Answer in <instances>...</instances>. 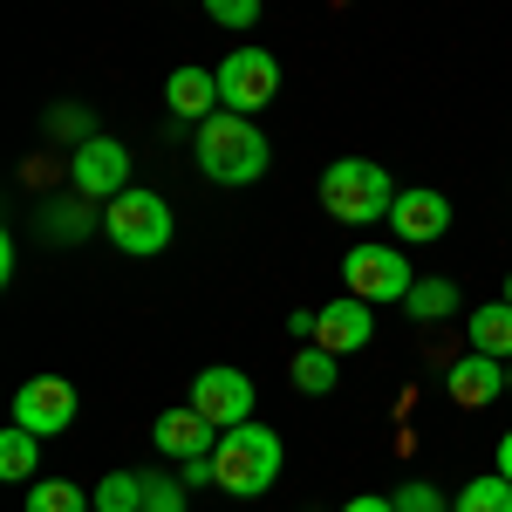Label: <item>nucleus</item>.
I'll return each instance as SVG.
<instances>
[{
  "instance_id": "f257e3e1",
  "label": "nucleus",
  "mask_w": 512,
  "mask_h": 512,
  "mask_svg": "<svg viewBox=\"0 0 512 512\" xmlns=\"http://www.w3.org/2000/svg\"><path fill=\"white\" fill-rule=\"evenodd\" d=\"M192 158L198 171L212 178V185H253L260 171H267V137H260V123L253 117H239V110H212V117L198 123V137H192Z\"/></svg>"
},
{
  "instance_id": "f03ea898",
  "label": "nucleus",
  "mask_w": 512,
  "mask_h": 512,
  "mask_svg": "<svg viewBox=\"0 0 512 512\" xmlns=\"http://www.w3.org/2000/svg\"><path fill=\"white\" fill-rule=\"evenodd\" d=\"M280 465H287V444L267 424H233V431H219V444H212V485L233 492V499L274 492Z\"/></svg>"
},
{
  "instance_id": "7ed1b4c3",
  "label": "nucleus",
  "mask_w": 512,
  "mask_h": 512,
  "mask_svg": "<svg viewBox=\"0 0 512 512\" xmlns=\"http://www.w3.org/2000/svg\"><path fill=\"white\" fill-rule=\"evenodd\" d=\"M321 205L342 219V226H376V219H390L396 205V185L383 164L369 158H335L321 171Z\"/></svg>"
},
{
  "instance_id": "20e7f679",
  "label": "nucleus",
  "mask_w": 512,
  "mask_h": 512,
  "mask_svg": "<svg viewBox=\"0 0 512 512\" xmlns=\"http://www.w3.org/2000/svg\"><path fill=\"white\" fill-rule=\"evenodd\" d=\"M103 233H110V246L117 253H130V260H158L164 246H171V205H164L158 192H117L110 205H103Z\"/></svg>"
},
{
  "instance_id": "39448f33",
  "label": "nucleus",
  "mask_w": 512,
  "mask_h": 512,
  "mask_svg": "<svg viewBox=\"0 0 512 512\" xmlns=\"http://www.w3.org/2000/svg\"><path fill=\"white\" fill-rule=\"evenodd\" d=\"M342 280H349L355 301H369V308H383V301H403L417 274H410V260H403V246H376V239H362L342 253Z\"/></svg>"
},
{
  "instance_id": "423d86ee",
  "label": "nucleus",
  "mask_w": 512,
  "mask_h": 512,
  "mask_svg": "<svg viewBox=\"0 0 512 512\" xmlns=\"http://www.w3.org/2000/svg\"><path fill=\"white\" fill-rule=\"evenodd\" d=\"M212 76H219V103L239 110V117H260V110L280 96V62L267 55V48H233Z\"/></svg>"
},
{
  "instance_id": "0eeeda50",
  "label": "nucleus",
  "mask_w": 512,
  "mask_h": 512,
  "mask_svg": "<svg viewBox=\"0 0 512 512\" xmlns=\"http://www.w3.org/2000/svg\"><path fill=\"white\" fill-rule=\"evenodd\" d=\"M69 185H76V198H89V205H110L117 192H130V151H123L117 137L76 144V151H69Z\"/></svg>"
},
{
  "instance_id": "6e6552de",
  "label": "nucleus",
  "mask_w": 512,
  "mask_h": 512,
  "mask_svg": "<svg viewBox=\"0 0 512 512\" xmlns=\"http://www.w3.org/2000/svg\"><path fill=\"white\" fill-rule=\"evenodd\" d=\"M192 410L205 417V424H212V431L253 424V376H246V369H198Z\"/></svg>"
},
{
  "instance_id": "1a4fd4ad",
  "label": "nucleus",
  "mask_w": 512,
  "mask_h": 512,
  "mask_svg": "<svg viewBox=\"0 0 512 512\" xmlns=\"http://www.w3.org/2000/svg\"><path fill=\"white\" fill-rule=\"evenodd\" d=\"M14 424H28L35 437H62L76 424V390L62 376H28L14 390Z\"/></svg>"
},
{
  "instance_id": "9d476101",
  "label": "nucleus",
  "mask_w": 512,
  "mask_h": 512,
  "mask_svg": "<svg viewBox=\"0 0 512 512\" xmlns=\"http://www.w3.org/2000/svg\"><path fill=\"white\" fill-rule=\"evenodd\" d=\"M390 226H396V239H403V246H431V239L451 233V198L431 192V185H417V192H396Z\"/></svg>"
},
{
  "instance_id": "9b49d317",
  "label": "nucleus",
  "mask_w": 512,
  "mask_h": 512,
  "mask_svg": "<svg viewBox=\"0 0 512 512\" xmlns=\"http://www.w3.org/2000/svg\"><path fill=\"white\" fill-rule=\"evenodd\" d=\"M444 390H451L458 410H485V403H499V396H506V362H499V355H485V349L458 355V362L444 369Z\"/></svg>"
},
{
  "instance_id": "f8f14e48",
  "label": "nucleus",
  "mask_w": 512,
  "mask_h": 512,
  "mask_svg": "<svg viewBox=\"0 0 512 512\" xmlns=\"http://www.w3.org/2000/svg\"><path fill=\"white\" fill-rule=\"evenodd\" d=\"M369 335H376V308L369 301H355V294H342V301H328L315 321V342L328 355H355V349H369Z\"/></svg>"
},
{
  "instance_id": "ddd939ff",
  "label": "nucleus",
  "mask_w": 512,
  "mask_h": 512,
  "mask_svg": "<svg viewBox=\"0 0 512 512\" xmlns=\"http://www.w3.org/2000/svg\"><path fill=\"white\" fill-rule=\"evenodd\" d=\"M151 444H158L164 458H178V465H185V458H212L219 431H212V424L198 417L192 403H178V410H164L158 424H151Z\"/></svg>"
},
{
  "instance_id": "4468645a",
  "label": "nucleus",
  "mask_w": 512,
  "mask_h": 512,
  "mask_svg": "<svg viewBox=\"0 0 512 512\" xmlns=\"http://www.w3.org/2000/svg\"><path fill=\"white\" fill-rule=\"evenodd\" d=\"M164 103H171V117H178V123H205L212 110H226V103H219V76H212V69H171Z\"/></svg>"
},
{
  "instance_id": "2eb2a0df",
  "label": "nucleus",
  "mask_w": 512,
  "mask_h": 512,
  "mask_svg": "<svg viewBox=\"0 0 512 512\" xmlns=\"http://www.w3.org/2000/svg\"><path fill=\"white\" fill-rule=\"evenodd\" d=\"M403 308H410V321H417V328H437V321H451L458 308H465V294H458L451 280L431 274V280H417V287L403 294Z\"/></svg>"
},
{
  "instance_id": "dca6fc26",
  "label": "nucleus",
  "mask_w": 512,
  "mask_h": 512,
  "mask_svg": "<svg viewBox=\"0 0 512 512\" xmlns=\"http://www.w3.org/2000/svg\"><path fill=\"white\" fill-rule=\"evenodd\" d=\"M465 328H472V349L512 362V301H485L478 315H465Z\"/></svg>"
},
{
  "instance_id": "f3484780",
  "label": "nucleus",
  "mask_w": 512,
  "mask_h": 512,
  "mask_svg": "<svg viewBox=\"0 0 512 512\" xmlns=\"http://www.w3.org/2000/svg\"><path fill=\"white\" fill-rule=\"evenodd\" d=\"M335 362H342V355H328L321 342H308V349L294 355V390H301V396H328L335 383H342V369H335Z\"/></svg>"
},
{
  "instance_id": "a211bd4d",
  "label": "nucleus",
  "mask_w": 512,
  "mask_h": 512,
  "mask_svg": "<svg viewBox=\"0 0 512 512\" xmlns=\"http://www.w3.org/2000/svg\"><path fill=\"white\" fill-rule=\"evenodd\" d=\"M41 465V437L28 424H7L0 431V478H35Z\"/></svg>"
},
{
  "instance_id": "6ab92c4d",
  "label": "nucleus",
  "mask_w": 512,
  "mask_h": 512,
  "mask_svg": "<svg viewBox=\"0 0 512 512\" xmlns=\"http://www.w3.org/2000/svg\"><path fill=\"white\" fill-rule=\"evenodd\" d=\"M96 499L82 492V485H69V478H35L28 485V512H89Z\"/></svg>"
},
{
  "instance_id": "aec40b11",
  "label": "nucleus",
  "mask_w": 512,
  "mask_h": 512,
  "mask_svg": "<svg viewBox=\"0 0 512 512\" xmlns=\"http://www.w3.org/2000/svg\"><path fill=\"white\" fill-rule=\"evenodd\" d=\"M451 512H512V478H506V472L472 478V485L451 499Z\"/></svg>"
},
{
  "instance_id": "412c9836",
  "label": "nucleus",
  "mask_w": 512,
  "mask_h": 512,
  "mask_svg": "<svg viewBox=\"0 0 512 512\" xmlns=\"http://www.w3.org/2000/svg\"><path fill=\"white\" fill-rule=\"evenodd\" d=\"M144 472H110L96 485V512H144Z\"/></svg>"
},
{
  "instance_id": "4be33fe9",
  "label": "nucleus",
  "mask_w": 512,
  "mask_h": 512,
  "mask_svg": "<svg viewBox=\"0 0 512 512\" xmlns=\"http://www.w3.org/2000/svg\"><path fill=\"white\" fill-rule=\"evenodd\" d=\"M205 14L219 21V28H260V0H205Z\"/></svg>"
},
{
  "instance_id": "5701e85b",
  "label": "nucleus",
  "mask_w": 512,
  "mask_h": 512,
  "mask_svg": "<svg viewBox=\"0 0 512 512\" xmlns=\"http://www.w3.org/2000/svg\"><path fill=\"white\" fill-rule=\"evenodd\" d=\"M396 512H451V506H444V492H437L431 478H410V485L396 492Z\"/></svg>"
},
{
  "instance_id": "b1692460",
  "label": "nucleus",
  "mask_w": 512,
  "mask_h": 512,
  "mask_svg": "<svg viewBox=\"0 0 512 512\" xmlns=\"http://www.w3.org/2000/svg\"><path fill=\"white\" fill-rule=\"evenodd\" d=\"M144 512H185V478H151L144 485Z\"/></svg>"
},
{
  "instance_id": "393cba45",
  "label": "nucleus",
  "mask_w": 512,
  "mask_h": 512,
  "mask_svg": "<svg viewBox=\"0 0 512 512\" xmlns=\"http://www.w3.org/2000/svg\"><path fill=\"white\" fill-rule=\"evenodd\" d=\"M55 130H62V137H76V144H89V137H96V130L82 123V110H55Z\"/></svg>"
},
{
  "instance_id": "a878e982",
  "label": "nucleus",
  "mask_w": 512,
  "mask_h": 512,
  "mask_svg": "<svg viewBox=\"0 0 512 512\" xmlns=\"http://www.w3.org/2000/svg\"><path fill=\"white\" fill-rule=\"evenodd\" d=\"M315 321H321V308H301V315H287V335L294 342H315Z\"/></svg>"
},
{
  "instance_id": "bb28decb",
  "label": "nucleus",
  "mask_w": 512,
  "mask_h": 512,
  "mask_svg": "<svg viewBox=\"0 0 512 512\" xmlns=\"http://www.w3.org/2000/svg\"><path fill=\"white\" fill-rule=\"evenodd\" d=\"M342 512H396V499H383V492H362V499H349Z\"/></svg>"
},
{
  "instance_id": "cd10ccee",
  "label": "nucleus",
  "mask_w": 512,
  "mask_h": 512,
  "mask_svg": "<svg viewBox=\"0 0 512 512\" xmlns=\"http://www.w3.org/2000/svg\"><path fill=\"white\" fill-rule=\"evenodd\" d=\"M185 485H212V458H185Z\"/></svg>"
},
{
  "instance_id": "c85d7f7f",
  "label": "nucleus",
  "mask_w": 512,
  "mask_h": 512,
  "mask_svg": "<svg viewBox=\"0 0 512 512\" xmlns=\"http://www.w3.org/2000/svg\"><path fill=\"white\" fill-rule=\"evenodd\" d=\"M499 472H506V478H512V431H506V437H499Z\"/></svg>"
},
{
  "instance_id": "c756f323",
  "label": "nucleus",
  "mask_w": 512,
  "mask_h": 512,
  "mask_svg": "<svg viewBox=\"0 0 512 512\" xmlns=\"http://www.w3.org/2000/svg\"><path fill=\"white\" fill-rule=\"evenodd\" d=\"M506 396H512V362H506Z\"/></svg>"
},
{
  "instance_id": "7c9ffc66",
  "label": "nucleus",
  "mask_w": 512,
  "mask_h": 512,
  "mask_svg": "<svg viewBox=\"0 0 512 512\" xmlns=\"http://www.w3.org/2000/svg\"><path fill=\"white\" fill-rule=\"evenodd\" d=\"M506 301H512V274H506Z\"/></svg>"
}]
</instances>
